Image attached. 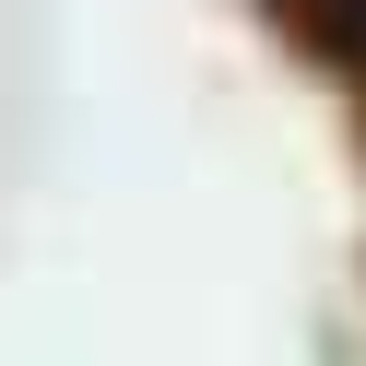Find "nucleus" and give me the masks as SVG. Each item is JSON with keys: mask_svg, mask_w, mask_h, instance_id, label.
<instances>
[{"mask_svg": "<svg viewBox=\"0 0 366 366\" xmlns=\"http://www.w3.org/2000/svg\"><path fill=\"white\" fill-rule=\"evenodd\" d=\"M248 12H260L295 59H319V71L366 83V0H248Z\"/></svg>", "mask_w": 366, "mask_h": 366, "instance_id": "nucleus-1", "label": "nucleus"}, {"mask_svg": "<svg viewBox=\"0 0 366 366\" xmlns=\"http://www.w3.org/2000/svg\"><path fill=\"white\" fill-rule=\"evenodd\" d=\"M355 142H366V83H355Z\"/></svg>", "mask_w": 366, "mask_h": 366, "instance_id": "nucleus-2", "label": "nucleus"}]
</instances>
